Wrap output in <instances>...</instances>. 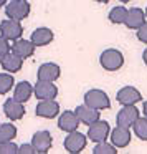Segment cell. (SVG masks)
<instances>
[{
  "label": "cell",
  "mask_w": 147,
  "mask_h": 154,
  "mask_svg": "<svg viewBox=\"0 0 147 154\" xmlns=\"http://www.w3.org/2000/svg\"><path fill=\"white\" fill-rule=\"evenodd\" d=\"M33 93L38 100H53L58 94V88L53 85V81H41L38 80L35 83Z\"/></svg>",
  "instance_id": "obj_8"
},
{
  "label": "cell",
  "mask_w": 147,
  "mask_h": 154,
  "mask_svg": "<svg viewBox=\"0 0 147 154\" xmlns=\"http://www.w3.org/2000/svg\"><path fill=\"white\" fill-rule=\"evenodd\" d=\"M86 141H88V137L84 136L83 133L71 131V133L66 136V139H64L63 144H64V149H66L68 152L78 154V152H81V151L86 147Z\"/></svg>",
  "instance_id": "obj_4"
},
{
  "label": "cell",
  "mask_w": 147,
  "mask_h": 154,
  "mask_svg": "<svg viewBox=\"0 0 147 154\" xmlns=\"http://www.w3.org/2000/svg\"><path fill=\"white\" fill-rule=\"evenodd\" d=\"M111 128L107 121H101L98 119L96 123L89 124V129H88V137L94 143H101V141H106L109 137Z\"/></svg>",
  "instance_id": "obj_5"
},
{
  "label": "cell",
  "mask_w": 147,
  "mask_h": 154,
  "mask_svg": "<svg viewBox=\"0 0 147 154\" xmlns=\"http://www.w3.org/2000/svg\"><path fill=\"white\" fill-rule=\"evenodd\" d=\"M4 5H7V0H0V7H4Z\"/></svg>",
  "instance_id": "obj_33"
},
{
  "label": "cell",
  "mask_w": 147,
  "mask_h": 154,
  "mask_svg": "<svg viewBox=\"0 0 147 154\" xmlns=\"http://www.w3.org/2000/svg\"><path fill=\"white\" fill-rule=\"evenodd\" d=\"M12 51L17 53L18 57H22V58H28L35 53V43L32 40H23V38L20 40V38H18V40H15V43L12 45Z\"/></svg>",
  "instance_id": "obj_19"
},
{
  "label": "cell",
  "mask_w": 147,
  "mask_h": 154,
  "mask_svg": "<svg viewBox=\"0 0 147 154\" xmlns=\"http://www.w3.org/2000/svg\"><path fill=\"white\" fill-rule=\"evenodd\" d=\"M0 124H2V123H0Z\"/></svg>",
  "instance_id": "obj_37"
},
{
  "label": "cell",
  "mask_w": 147,
  "mask_h": 154,
  "mask_svg": "<svg viewBox=\"0 0 147 154\" xmlns=\"http://www.w3.org/2000/svg\"><path fill=\"white\" fill-rule=\"evenodd\" d=\"M22 33H23V28H22L18 20L8 18V20H4L0 23V35L7 40H18Z\"/></svg>",
  "instance_id": "obj_7"
},
{
  "label": "cell",
  "mask_w": 147,
  "mask_h": 154,
  "mask_svg": "<svg viewBox=\"0 0 147 154\" xmlns=\"http://www.w3.org/2000/svg\"><path fill=\"white\" fill-rule=\"evenodd\" d=\"M96 2H99V4H107V2H111V0H96Z\"/></svg>",
  "instance_id": "obj_34"
},
{
  "label": "cell",
  "mask_w": 147,
  "mask_h": 154,
  "mask_svg": "<svg viewBox=\"0 0 147 154\" xmlns=\"http://www.w3.org/2000/svg\"><path fill=\"white\" fill-rule=\"evenodd\" d=\"M38 80L41 81H56L61 75V70L56 63H43L37 71Z\"/></svg>",
  "instance_id": "obj_13"
},
{
  "label": "cell",
  "mask_w": 147,
  "mask_h": 154,
  "mask_svg": "<svg viewBox=\"0 0 147 154\" xmlns=\"http://www.w3.org/2000/svg\"><path fill=\"white\" fill-rule=\"evenodd\" d=\"M5 14L8 18L22 22L30 14V4L27 0H12L8 5H5Z\"/></svg>",
  "instance_id": "obj_3"
},
{
  "label": "cell",
  "mask_w": 147,
  "mask_h": 154,
  "mask_svg": "<svg viewBox=\"0 0 147 154\" xmlns=\"http://www.w3.org/2000/svg\"><path fill=\"white\" fill-rule=\"evenodd\" d=\"M94 154H116V146L112 143H106V141H101L96 143V147L93 149Z\"/></svg>",
  "instance_id": "obj_26"
},
{
  "label": "cell",
  "mask_w": 147,
  "mask_h": 154,
  "mask_svg": "<svg viewBox=\"0 0 147 154\" xmlns=\"http://www.w3.org/2000/svg\"><path fill=\"white\" fill-rule=\"evenodd\" d=\"M116 100L119 101L121 104H136L142 100V94H140V91L134 86H124L117 91Z\"/></svg>",
  "instance_id": "obj_11"
},
{
  "label": "cell",
  "mask_w": 147,
  "mask_h": 154,
  "mask_svg": "<svg viewBox=\"0 0 147 154\" xmlns=\"http://www.w3.org/2000/svg\"><path fill=\"white\" fill-rule=\"evenodd\" d=\"M10 51H12V45L8 43L7 38H4L0 35V60H2L7 53H10Z\"/></svg>",
  "instance_id": "obj_28"
},
{
  "label": "cell",
  "mask_w": 147,
  "mask_h": 154,
  "mask_svg": "<svg viewBox=\"0 0 147 154\" xmlns=\"http://www.w3.org/2000/svg\"><path fill=\"white\" fill-rule=\"evenodd\" d=\"M4 113L8 119L12 121H18L25 116V108H23V103L17 101L15 98H8L7 101L4 103Z\"/></svg>",
  "instance_id": "obj_9"
},
{
  "label": "cell",
  "mask_w": 147,
  "mask_h": 154,
  "mask_svg": "<svg viewBox=\"0 0 147 154\" xmlns=\"http://www.w3.org/2000/svg\"><path fill=\"white\" fill-rule=\"evenodd\" d=\"M127 18V8L126 7H114L109 12V20L112 23H126Z\"/></svg>",
  "instance_id": "obj_23"
},
{
  "label": "cell",
  "mask_w": 147,
  "mask_h": 154,
  "mask_svg": "<svg viewBox=\"0 0 147 154\" xmlns=\"http://www.w3.org/2000/svg\"><path fill=\"white\" fill-rule=\"evenodd\" d=\"M76 114L80 118V123L83 124H93L99 119V111L94 109V108L88 106V104H81V106L76 108Z\"/></svg>",
  "instance_id": "obj_17"
},
{
  "label": "cell",
  "mask_w": 147,
  "mask_h": 154,
  "mask_svg": "<svg viewBox=\"0 0 147 154\" xmlns=\"http://www.w3.org/2000/svg\"><path fill=\"white\" fill-rule=\"evenodd\" d=\"M32 94H33V86H32V83H28V81H20V83L15 86L14 98L17 101H20V103L28 101Z\"/></svg>",
  "instance_id": "obj_21"
},
{
  "label": "cell",
  "mask_w": 147,
  "mask_h": 154,
  "mask_svg": "<svg viewBox=\"0 0 147 154\" xmlns=\"http://www.w3.org/2000/svg\"><path fill=\"white\" fill-rule=\"evenodd\" d=\"M121 2H124V4H127V2H130V0H121Z\"/></svg>",
  "instance_id": "obj_35"
},
{
  "label": "cell",
  "mask_w": 147,
  "mask_h": 154,
  "mask_svg": "<svg viewBox=\"0 0 147 154\" xmlns=\"http://www.w3.org/2000/svg\"><path fill=\"white\" fill-rule=\"evenodd\" d=\"M53 40V32L46 27H40L32 33V42L35 43V47H45Z\"/></svg>",
  "instance_id": "obj_20"
},
{
  "label": "cell",
  "mask_w": 147,
  "mask_h": 154,
  "mask_svg": "<svg viewBox=\"0 0 147 154\" xmlns=\"http://www.w3.org/2000/svg\"><path fill=\"white\" fill-rule=\"evenodd\" d=\"M142 111H144V114H146V118H147V101L144 103V106H142Z\"/></svg>",
  "instance_id": "obj_32"
},
{
  "label": "cell",
  "mask_w": 147,
  "mask_h": 154,
  "mask_svg": "<svg viewBox=\"0 0 147 154\" xmlns=\"http://www.w3.org/2000/svg\"><path fill=\"white\" fill-rule=\"evenodd\" d=\"M0 65H2V68H4L5 71H8V73H17V71H20L22 66H23V58L18 57L14 51H10V53H7L2 60H0Z\"/></svg>",
  "instance_id": "obj_15"
},
{
  "label": "cell",
  "mask_w": 147,
  "mask_h": 154,
  "mask_svg": "<svg viewBox=\"0 0 147 154\" xmlns=\"http://www.w3.org/2000/svg\"><path fill=\"white\" fill-rule=\"evenodd\" d=\"M17 152H18V146H15L12 141L0 143V154H17Z\"/></svg>",
  "instance_id": "obj_27"
},
{
  "label": "cell",
  "mask_w": 147,
  "mask_h": 154,
  "mask_svg": "<svg viewBox=\"0 0 147 154\" xmlns=\"http://www.w3.org/2000/svg\"><path fill=\"white\" fill-rule=\"evenodd\" d=\"M137 38L142 43H147V22H144L139 28H137Z\"/></svg>",
  "instance_id": "obj_29"
},
{
  "label": "cell",
  "mask_w": 147,
  "mask_h": 154,
  "mask_svg": "<svg viewBox=\"0 0 147 154\" xmlns=\"http://www.w3.org/2000/svg\"><path fill=\"white\" fill-rule=\"evenodd\" d=\"M35 113H37V116H40V118L51 119V118L58 116V113H60V104H58L55 100H40Z\"/></svg>",
  "instance_id": "obj_12"
},
{
  "label": "cell",
  "mask_w": 147,
  "mask_h": 154,
  "mask_svg": "<svg viewBox=\"0 0 147 154\" xmlns=\"http://www.w3.org/2000/svg\"><path fill=\"white\" fill-rule=\"evenodd\" d=\"M32 144L35 146L37 152H48L51 147V134L48 131H37L32 137Z\"/></svg>",
  "instance_id": "obj_16"
},
{
  "label": "cell",
  "mask_w": 147,
  "mask_h": 154,
  "mask_svg": "<svg viewBox=\"0 0 147 154\" xmlns=\"http://www.w3.org/2000/svg\"><path fill=\"white\" fill-rule=\"evenodd\" d=\"M142 60H144V63L147 65V48L144 50V53H142Z\"/></svg>",
  "instance_id": "obj_31"
},
{
  "label": "cell",
  "mask_w": 147,
  "mask_h": 154,
  "mask_svg": "<svg viewBox=\"0 0 147 154\" xmlns=\"http://www.w3.org/2000/svg\"><path fill=\"white\" fill-rule=\"evenodd\" d=\"M134 126V133L139 139L147 141V118H137V121L132 124Z\"/></svg>",
  "instance_id": "obj_24"
},
{
  "label": "cell",
  "mask_w": 147,
  "mask_h": 154,
  "mask_svg": "<svg viewBox=\"0 0 147 154\" xmlns=\"http://www.w3.org/2000/svg\"><path fill=\"white\" fill-rule=\"evenodd\" d=\"M17 137V128L14 124H0V143H7Z\"/></svg>",
  "instance_id": "obj_22"
},
{
  "label": "cell",
  "mask_w": 147,
  "mask_h": 154,
  "mask_svg": "<svg viewBox=\"0 0 147 154\" xmlns=\"http://www.w3.org/2000/svg\"><path fill=\"white\" fill-rule=\"evenodd\" d=\"M99 63L107 71H117L124 65V55L119 50H116V48H107V50H104L101 53Z\"/></svg>",
  "instance_id": "obj_1"
},
{
  "label": "cell",
  "mask_w": 147,
  "mask_h": 154,
  "mask_svg": "<svg viewBox=\"0 0 147 154\" xmlns=\"http://www.w3.org/2000/svg\"><path fill=\"white\" fill-rule=\"evenodd\" d=\"M109 136H111V143H112L116 147H126V146H129V143H130L129 128L116 126L109 133Z\"/></svg>",
  "instance_id": "obj_14"
},
{
  "label": "cell",
  "mask_w": 147,
  "mask_h": 154,
  "mask_svg": "<svg viewBox=\"0 0 147 154\" xmlns=\"http://www.w3.org/2000/svg\"><path fill=\"white\" fill-rule=\"evenodd\" d=\"M139 109H137L134 104H124V108L117 113V126H122V128H130L134 123L137 121L139 118Z\"/></svg>",
  "instance_id": "obj_6"
},
{
  "label": "cell",
  "mask_w": 147,
  "mask_h": 154,
  "mask_svg": "<svg viewBox=\"0 0 147 154\" xmlns=\"http://www.w3.org/2000/svg\"><path fill=\"white\" fill-rule=\"evenodd\" d=\"M35 152H37V149H35L33 144H22L18 147V154H35Z\"/></svg>",
  "instance_id": "obj_30"
},
{
  "label": "cell",
  "mask_w": 147,
  "mask_h": 154,
  "mask_svg": "<svg viewBox=\"0 0 147 154\" xmlns=\"http://www.w3.org/2000/svg\"><path fill=\"white\" fill-rule=\"evenodd\" d=\"M15 80L12 75L8 73H0V94H5L14 88Z\"/></svg>",
  "instance_id": "obj_25"
},
{
  "label": "cell",
  "mask_w": 147,
  "mask_h": 154,
  "mask_svg": "<svg viewBox=\"0 0 147 154\" xmlns=\"http://www.w3.org/2000/svg\"><path fill=\"white\" fill-rule=\"evenodd\" d=\"M146 12L140 10V8L134 7L130 10H127V18H126V27L130 28V30H137L140 25L146 22Z\"/></svg>",
  "instance_id": "obj_18"
},
{
  "label": "cell",
  "mask_w": 147,
  "mask_h": 154,
  "mask_svg": "<svg viewBox=\"0 0 147 154\" xmlns=\"http://www.w3.org/2000/svg\"><path fill=\"white\" fill-rule=\"evenodd\" d=\"M84 104L94 108V109H107L111 108V100L103 90H89L84 94Z\"/></svg>",
  "instance_id": "obj_2"
},
{
  "label": "cell",
  "mask_w": 147,
  "mask_h": 154,
  "mask_svg": "<svg viewBox=\"0 0 147 154\" xmlns=\"http://www.w3.org/2000/svg\"><path fill=\"white\" fill-rule=\"evenodd\" d=\"M78 126H80V118H78L76 111H63L61 116L58 118V128L64 133L76 131Z\"/></svg>",
  "instance_id": "obj_10"
},
{
  "label": "cell",
  "mask_w": 147,
  "mask_h": 154,
  "mask_svg": "<svg viewBox=\"0 0 147 154\" xmlns=\"http://www.w3.org/2000/svg\"><path fill=\"white\" fill-rule=\"evenodd\" d=\"M146 17H147V10H146Z\"/></svg>",
  "instance_id": "obj_36"
}]
</instances>
